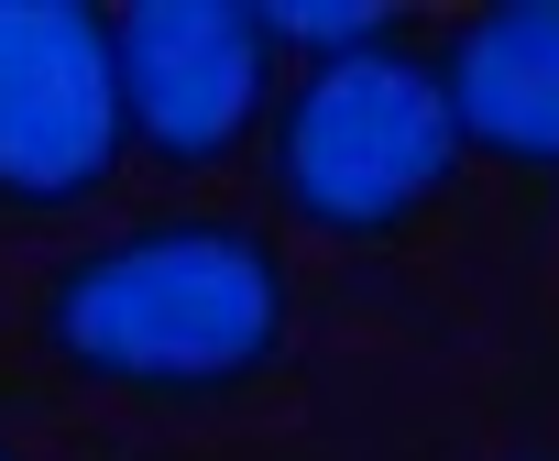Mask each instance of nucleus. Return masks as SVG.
I'll return each instance as SVG.
<instances>
[{
	"label": "nucleus",
	"mask_w": 559,
	"mask_h": 461,
	"mask_svg": "<svg viewBox=\"0 0 559 461\" xmlns=\"http://www.w3.org/2000/svg\"><path fill=\"white\" fill-rule=\"evenodd\" d=\"M286 253L252 220H132L45 286V352L110 395H230L286 352Z\"/></svg>",
	"instance_id": "1"
},
{
	"label": "nucleus",
	"mask_w": 559,
	"mask_h": 461,
	"mask_svg": "<svg viewBox=\"0 0 559 461\" xmlns=\"http://www.w3.org/2000/svg\"><path fill=\"white\" fill-rule=\"evenodd\" d=\"M461 132L428 78V56H341L308 67L274 110V198L330 243H395V230L450 187Z\"/></svg>",
	"instance_id": "2"
},
{
	"label": "nucleus",
	"mask_w": 559,
	"mask_h": 461,
	"mask_svg": "<svg viewBox=\"0 0 559 461\" xmlns=\"http://www.w3.org/2000/svg\"><path fill=\"white\" fill-rule=\"evenodd\" d=\"M121 56L88 0H0V198L78 209L121 176Z\"/></svg>",
	"instance_id": "3"
},
{
	"label": "nucleus",
	"mask_w": 559,
	"mask_h": 461,
	"mask_svg": "<svg viewBox=\"0 0 559 461\" xmlns=\"http://www.w3.org/2000/svg\"><path fill=\"white\" fill-rule=\"evenodd\" d=\"M121 56V132L154 165H219L252 143L263 88H274V34L241 0H132L110 12Z\"/></svg>",
	"instance_id": "4"
},
{
	"label": "nucleus",
	"mask_w": 559,
	"mask_h": 461,
	"mask_svg": "<svg viewBox=\"0 0 559 461\" xmlns=\"http://www.w3.org/2000/svg\"><path fill=\"white\" fill-rule=\"evenodd\" d=\"M461 154L559 165V0H493L428 56Z\"/></svg>",
	"instance_id": "5"
},
{
	"label": "nucleus",
	"mask_w": 559,
	"mask_h": 461,
	"mask_svg": "<svg viewBox=\"0 0 559 461\" xmlns=\"http://www.w3.org/2000/svg\"><path fill=\"white\" fill-rule=\"evenodd\" d=\"M263 34L274 45H319V67H341V56H384L395 12H384V0H274Z\"/></svg>",
	"instance_id": "6"
},
{
	"label": "nucleus",
	"mask_w": 559,
	"mask_h": 461,
	"mask_svg": "<svg viewBox=\"0 0 559 461\" xmlns=\"http://www.w3.org/2000/svg\"><path fill=\"white\" fill-rule=\"evenodd\" d=\"M0 461H12V450H0Z\"/></svg>",
	"instance_id": "7"
}]
</instances>
